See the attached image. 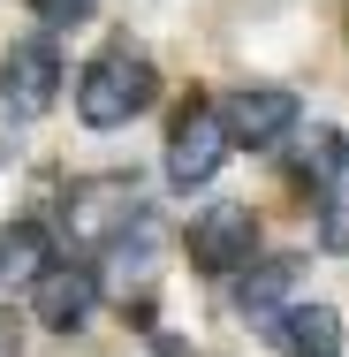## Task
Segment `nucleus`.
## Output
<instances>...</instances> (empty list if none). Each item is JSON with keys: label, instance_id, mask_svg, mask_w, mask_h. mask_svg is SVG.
<instances>
[{"label": "nucleus", "instance_id": "f257e3e1", "mask_svg": "<svg viewBox=\"0 0 349 357\" xmlns=\"http://www.w3.org/2000/svg\"><path fill=\"white\" fill-rule=\"evenodd\" d=\"M152 99H160V76H152V61L130 54V46L99 54L91 69L76 76V114H84L91 130H122V122H137Z\"/></svg>", "mask_w": 349, "mask_h": 357}, {"label": "nucleus", "instance_id": "f03ea898", "mask_svg": "<svg viewBox=\"0 0 349 357\" xmlns=\"http://www.w3.org/2000/svg\"><path fill=\"white\" fill-rule=\"evenodd\" d=\"M54 99H61V54L46 38H23L0 54V114L8 122H38Z\"/></svg>", "mask_w": 349, "mask_h": 357}, {"label": "nucleus", "instance_id": "7ed1b4c3", "mask_svg": "<svg viewBox=\"0 0 349 357\" xmlns=\"http://www.w3.org/2000/svg\"><path fill=\"white\" fill-rule=\"evenodd\" d=\"M220 160H228V122H220V107H183L175 114V130H167V183L175 190H198L220 175Z\"/></svg>", "mask_w": 349, "mask_h": 357}, {"label": "nucleus", "instance_id": "20e7f679", "mask_svg": "<svg viewBox=\"0 0 349 357\" xmlns=\"http://www.w3.org/2000/svg\"><path fill=\"white\" fill-rule=\"evenodd\" d=\"M251 251H258L251 206H205V213L190 220V266L198 274H243Z\"/></svg>", "mask_w": 349, "mask_h": 357}, {"label": "nucleus", "instance_id": "39448f33", "mask_svg": "<svg viewBox=\"0 0 349 357\" xmlns=\"http://www.w3.org/2000/svg\"><path fill=\"white\" fill-rule=\"evenodd\" d=\"M137 183L130 175H91V183H76L69 190V236L84 243H107V236H122V228H137Z\"/></svg>", "mask_w": 349, "mask_h": 357}, {"label": "nucleus", "instance_id": "423d86ee", "mask_svg": "<svg viewBox=\"0 0 349 357\" xmlns=\"http://www.w3.org/2000/svg\"><path fill=\"white\" fill-rule=\"evenodd\" d=\"M220 122H228V144H281L296 130V91H281V84H243V91L220 107Z\"/></svg>", "mask_w": 349, "mask_h": 357}, {"label": "nucleus", "instance_id": "0eeeda50", "mask_svg": "<svg viewBox=\"0 0 349 357\" xmlns=\"http://www.w3.org/2000/svg\"><path fill=\"white\" fill-rule=\"evenodd\" d=\"M91 304H99L91 266H46V274L31 282V312H38V327H54V335H76V327L91 319Z\"/></svg>", "mask_w": 349, "mask_h": 357}, {"label": "nucleus", "instance_id": "6e6552de", "mask_svg": "<svg viewBox=\"0 0 349 357\" xmlns=\"http://www.w3.org/2000/svg\"><path fill=\"white\" fill-rule=\"evenodd\" d=\"M266 335L288 357H334L342 350V312L334 304H281L274 319H266Z\"/></svg>", "mask_w": 349, "mask_h": 357}, {"label": "nucleus", "instance_id": "1a4fd4ad", "mask_svg": "<svg viewBox=\"0 0 349 357\" xmlns=\"http://www.w3.org/2000/svg\"><path fill=\"white\" fill-rule=\"evenodd\" d=\"M288 282H296V259H266V266H243V282H235V304L266 327L274 319V304L288 296Z\"/></svg>", "mask_w": 349, "mask_h": 357}, {"label": "nucleus", "instance_id": "9d476101", "mask_svg": "<svg viewBox=\"0 0 349 357\" xmlns=\"http://www.w3.org/2000/svg\"><path fill=\"white\" fill-rule=\"evenodd\" d=\"M38 274H46V236L31 220L0 228V282H38Z\"/></svg>", "mask_w": 349, "mask_h": 357}, {"label": "nucleus", "instance_id": "9b49d317", "mask_svg": "<svg viewBox=\"0 0 349 357\" xmlns=\"http://www.w3.org/2000/svg\"><path fill=\"white\" fill-rule=\"evenodd\" d=\"M342 167H349V144H342V130H327V122H319L311 137L296 144V183H334Z\"/></svg>", "mask_w": 349, "mask_h": 357}, {"label": "nucleus", "instance_id": "f8f14e48", "mask_svg": "<svg viewBox=\"0 0 349 357\" xmlns=\"http://www.w3.org/2000/svg\"><path fill=\"white\" fill-rule=\"evenodd\" d=\"M319 243H327V251H349V190H342V198H327V213H319Z\"/></svg>", "mask_w": 349, "mask_h": 357}, {"label": "nucleus", "instance_id": "ddd939ff", "mask_svg": "<svg viewBox=\"0 0 349 357\" xmlns=\"http://www.w3.org/2000/svg\"><path fill=\"white\" fill-rule=\"evenodd\" d=\"M46 23H76V15H91V0H31Z\"/></svg>", "mask_w": 349, "mask_h": 357}, {"label": "nucleus", "instance_id": "4468645a", "mask_svg": "<svg viewBox=\"0 0 349 357\" xmlns=\"http://www.w3.org/2000/svg\"><path fill=\"white\" fill-rule=\"evenodd\" d=\"M0 357H23V342H15V319L0 312Z\"/></svg>", "mask_w": 349, "mask_h": 357}]
</instances>
